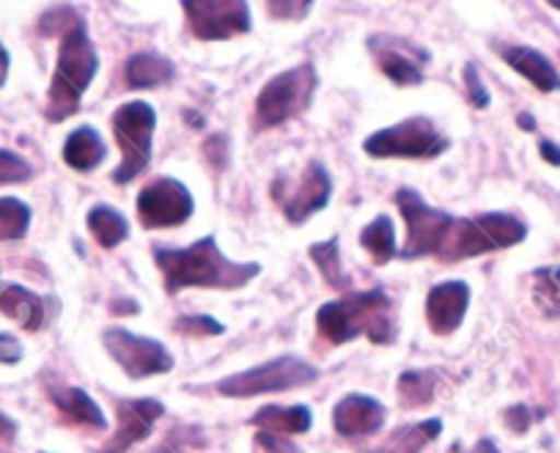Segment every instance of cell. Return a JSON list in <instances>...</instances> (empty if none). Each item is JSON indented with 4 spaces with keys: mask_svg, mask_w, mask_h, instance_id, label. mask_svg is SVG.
<instances>
[{
    "mask_svg": "<svg viewBox=\"0 0 560 453\" xmlns=\"http://www.w3.org/2000/svg\"><path fill=\"white\" fill-rule=\"evenodd\" d=\"M23 355H25V349L18 338L9 336V333H0V363L14 365L23 360Z\"/></svg>",
    "mask_w": 560,
    "mask_h": 453,
    "instance_id": "obj_36",
    "label": "cell"
},
{
    "mask_svg": "<svg viewBox=\"0 0 560 453\" xmlns=\"http://www.w3.org/2000/svg\"><path fill=\"white\" fill-rule=\"evenodd\" d=\"M154 127H158V111L143 100L124 102L113 113V135H116L118 146H121L124 158L121 165L113 171L116 185H127V182L138 179L143 174V169L152 160Z\"/></svg>",
    "mask_w": 560,
    "mask_h": 453,
    "instance_id": "obj_6",
    "label": "cell"
},
{
    "mask_svg": "<svg viewBox=\"0 0 560 453\" xmlns=\"http://www.w3.org/2000/svg\"><path fill=\"white\" fill-rule=\"evenodd\" d=\"M316 380H319L316 365H311L303 358H294V355H283V358H275L269 363L256 365V369L225 376L214 385V391L229 398H250L258 393L294 391V387H305Z\"/></svg>",
    "mask_w": 560,
    "mask_h": 453,
    "instance_id": "obj_8",
    "label": "cell"
},
{
    "mask_svg": "<svg viewBox=\"0 0 560 453\" xmlns=\"http://www.w3.org/2000/svg\"><path fill=\"white\" fill-rule=\"evenodd\" d=\"M434 371H404L398 376V398L404 407H427L434 402Z\"/></svg>",
    "mask_w": 560,
    "mask_h": 453,
    "instance_id": "obj_29",
    "label": "cell"
},
{
    "mask_svg": "<svg viewBox=\"0 0 560 453\" xmlns=\"http://www.w3.org/2000/svg\"><path fill=\"white\" fill-rule=\"evenodd\" d=\"M396 207L407 223V245L401 247V258L443 256L445 242L454 229V214L429 207L423 196L409 187L396 193Z\"/></svg>",
    "mask_w": 560,
    "mask_h": 453,
    "instance_id": "obj_9",
    "label": "cell"
},
{
    "mask_svg": "<svg viewBox=\"0 0 560 453\" xmlns=\"http://www.w3.org/2000/svg\"><path fill=\"white\" fill-rule=\"evenodd\" d=\"M174 330L182 333V336L209 338V336H223L225 327L220 325L214 316H179V320L174 322Z\"/></svg>",
    "mask_w": 560,
    "mask_h": 453,
    "instance_id": "obj_33",
    "label": "cell"
},
{
    "mask_svg": "<svg viewBox=\"0 0 560 453\" xmlns=\"http://www.w3.org/2000/svg\"><path fill=\"white\" fill-rule=\"evenodd\" d=\"M316 89H319V74L311 61L275 74L256 100V127H278L303 116L314 102Z\"/></svg>",
    "mask_w": 560,
    "mask_h": 453,
    "instance_id": "obj_5",
    "label": "cell"
},
{
    "mask_svg": "<svg viewBox=\"0 0 560 453\" xmlns=\"http://www.w3.org/2000/svg\"><path fill=\"white\" fill-rule=\"evenodd\" d=\"M533 302L544 320H560V267L533 272Z\"/></svg>",
    "mask_w": 560,
    "mask_h": 453,
    "instance_id": "obj_26",
    "label": "cell"
},
{
    "mask_svg": "<svg viewBox=\"0 0 560 453\" xmlns=\"http://www.w3.org/2000/svg\"><path fill=\"white\" fill-rule=\"evenodd\" d=\"M316 327L330 344H349L360 336L374 344H390L396 336L393 302L382 289L343 294L316 311Z\"/></svg>",
    "mask_w": 560,
    "mask_h": 453,
    "instance_id": "obj_2",
    "label": "cell"
},
{
    "mask_svg": "<svg viewBox=\"0 0 560 453\" xmlns=\"http://www.w3.org/2000/svg\"><path fill=\"white\" fill-rule=\"evenodd\" d=\"M538 151H541V158L547 160L549 165H560V149L552 140H541V143H538Z\"/></svg>",
    "mask_w": 560,
    "mask_h": 453,
    "instance_id": "obj_39",
    "label": "cell"
},
{
    "mask_svg": "<svg viewBox=\"0 0 560 453\" xmlns=\"http://www.w3.org/2000/svg\"><path fill=\"white\" fill-rule=\"evenodd\" d=\"M34 176V169L18 151L0 149V185H23Z\"/></svg>",
    "mask_w": 560,
    "mask_h": 453,
    "instance_id": "obj_32",
    "label": "cell"
},
{
    "mask_svg": "<svg viewBox=\"0 0 560 453\" xmlns=\"http://www.w3.org/2000/svg\"><path fill=\"white\" fill-rule=\"evenodd\" d=\"M516 124H520L522 129H527V132H533V129H536V118H533L530 113H522V116L516 118Z\"/></svg>",
    "mask_w": 560,
    "mask_h": 453,
    "instance_id": "obj_44",
    "label": "cell"
},
{
    "mask_svg": "<svg viewBox=\"0 0 560 453\" xmlns=\"http://www.w3.org/2000/svg\"><path fill=\"white\" fill-rule=\"evenodd\" d=\"M443 431V420L440 418H429L420 420V423L412 426H401V429L390 431L385 442L380 448H374L371 453H420L429 442H434Z\"/></svg>",
    "mask_w": 560,
    "mask_h": 453,
    "instance_id": "obj_23",
    "label": "cell"
},
{
    "mask_svg": "<svg viewBox=\"0 0 560 453\" xmlns=\"http://www.w3.org/2000/svg\"><path fill=\"white\" fill-rule=\"evenodd\" d=\"M31 229V207L20 198H0V240H23Z\"/></svg>",
    "mask_w": 560,
    "mask_h": 453,
    "instance_id": "obj_30",
    "label": "cell"
},
{
    "mask_svg": "<svg viewBox=\"0 0 560 453\" xmlns=\"http://www.w3.org/2000/svg\"><path fill=\"white\" fill-rule=\"evenodd\" d=\"M503 420H505V426L514 431V434H525L533 423V413L527 407H511V409H505Z\"/></svg>",
    "mask_w": 560,
    "mask_h": 453,
    "instance_id": "obj_38",
    "label": "cell"
},
{
    "mask_svg": "<svg viewBox=\"0 0 560 453\" xmlns=\"http://www.w3.org/2000/svg\"><path fill=\"white\" fill-rule=\"evenodd\" d=\"M176 74V67L168 58L158 53H138L127 61V85L129 89H160L171 83Z\"/></svg>",
    "mask_w": 560,
    "mask_h": 453,
    "instance_id": "obj_24",
    "label": "cell"
},
{
    "mask_svg": "<svg viewBox=\"0 0 560 453\" xmlns=\"http://www.w3.org/2000/svg\"><path fill=\"white\" fill-rule=\"evenodd\" d=\"M154 264L163 272L165 291L176 294L182 289H225L234 291L258 278L261 267L256 262H231L223 256L214 236L192 242L190 247H154Z\"/></svg>",
    "mask_w": 560,
    "mask_h": 453,
    "instance_id": "obj_1",
    "label": "cell"
},
{
    "mask_svg": "<svg viewBox=\"0 0 560 453\" xmlns=\"http://www.w3.org/2000/svg\"><path fill=\"white\" fill-rule=\"evenodd\" d=\"M116 415L118 426L102 453H127L140 440H147L154 423L165 415V407L158 398H129V402H116Z\"/></svg>",
    "mask_w": 560,
    "mask_h": 453,
    "instance_id": "obj_14",
    "label": "cell"
},
{
    "mask_svg": "<svg viewBox=\"0 0 560 453\" xmlns=\"http://www.w3.org/2000/svg\"><path fill=\"white\" fill-rule=\"evenodd\" d=\"M465 85H467V96H470V105L476 107H487L489 105V89L483 85L481 72H478L476 63H467L465 67Z\"/></svg>",
    "mask_w": 560,
    "mask_h": 453,
    "instance_id": "obj_34",
    "label": "cell"
},
{
    "mask_svg": "<svg viewBox=\"0 0 560 453\" xmlns=\"http://www.w3.org/2000/svg\"><path fill=\"white\" fill-rule=\"evenodd\" d=\"M110 311H113V314H138V302H132V300H129L127 302V305H118V302H113V305H110Z\"/></svg>",
    "mask_w": 560,
    "mask_h": 453,
    "instance_id": "obj_42",
    "label": "cell"
},
{
    "mask_svg": "<svg viewBox=\"0 0 560 453\" xmlns=\"http://www.w3.org/2000/svg\"><path fill=\"white\" fill-rule=\"evenodd\" d=\"M503 58L514 72H520L522 78L530 80V83L536 85L538 91H544V94L560 91V72L552 67V61H549L544 53L533 50V47L516 45V47H505Z\"/></svg>",
    "mask_w": 560,
    "mask_h": 453,
    "instance_id": "obj_19",
    "label": "cell"
},
{
    "mask_svg": "<svg viewBox=\"0 0 560 453\" xmlns=\"http://www.w3.org/2000/svg\"><path fill=\"white\" fill-rule=\"evenodd\" d=\"M100 72V56L94 42L89 39L85 20L61 36L56 72H52L50 91H47V121L58 124L80 111V100L94 83Z\"/></svg>",
    "mask_w": 560,
    "mask_h": 453,
    "instance_id": "obj_3",
    "label": "cell"
},
{
    "mask_svg": "<svg viewBox=\"0 0 560 453\" xmlns=\"http://www.w3.org/2000/svg\"><path fill=\"white\" fill-rule=\"evenodd\" d=\"M203 151H207L209 163L218 165V169H223L225 158H229V138H225V135H212V138L203 143Z\"/></svg>",
    "mask_w": 560,
    "mask_h": 453,
    "instance_id": "obj_37",
    "label": "cell"
},
{
    "mask_svg": "<svg viewBox=\"0 0 560 453\" xmlns=\"http://www.w3.org/2000/svg\"><path fill=\"white\" fill-rule=\"evenodd\" d=\"M0 311L28 333H39L47 325V320H50L45 297L18 283L3 286V291H0Z\"/></svg>",
    "mask_w": 560,
    "mask_h": 453,
    "instance_id": "obj_18",
    "label": "cell"
},
{
    "mask_svg": "<svg viewBox=\"0 0 560 453\" xmlns=\"http://www.w3.org/2000/svg\"><path fill=\"white\" fill-rule=\"evenodd\" d=\"M250 423L256 426L264 434H305L314 426V415L305 404H298V407H275V404H267V407L258 409L250 418Z\"/></svg>",
    "mask_w": 560,
    "mask_h": 453,
    "instance_id": "obj_20",
    "label": "cell"
},
{
    "mask_svg": "<svg viewBox=\"0 0 560 453\" xmlns=\"http://www.w3.org/2000/svg\"><path fill=\"white\" fill-rule=\"evenodd\" d=\"M360 245L371 253L374 264H387L396 256V229L387 214H380L371 225H365L360 234Z\"/></svg>",
    "mask_w": 560,
    "mask_h": 453,
    "instance_id": "obj_28",
    "label": "cell"
},
{
    "mask_svg": "<svg viewBox=\"0 0 560 453\" xmlns=\"http://www.w3.org/2000/svg\"><path fill=\"white\" fill-rule=\"evenodd\" d=\"M330 196L332 179L325 165L316 163V160L305 169V174L298 182H292V176L287 174L275 176L272 182L275 204H278L283 218L292 225H303L305 220L322 212L330 204Z\"/></svg>",
    "mask_w": 560,
    "mask_h": 453,
    "instance_id": "obj_10",
    "label": "cell"
},
{
    "mask_svg": "<svg viewBox=\"0 0 560 453\" xmlns=\"http://www.w3.org/2000/svg\"><path fill=\"white\" fill-rule=\"evenodd\" d=\"M470 453H500V451L492 440H481V442H476V448H472Z\"/></svg>",
    "mask_w": 560,
    "mask_h": 453,
    "instance_id": "obj_43",
    "label": "cell"
},
{
    "mask_svg": "<svg viewBox=\"0 0 560 453\" xmlns=\"http://www.w3.org/2000/svg\"><path fill=\"white\" fill-rule=\"evenodd\" d=\"M91 236L96 240L100 247H118L129 236V220L118 212L116 207H107V204H96L91 207L89 218H85Z\"/></svg>",
    "mask_w": 560,
    "mask_h": 453,
    "instance_id": "obj_25",
    "label": "cell"
},
{
    "mask_svg": "<svg viewBox=\"0 0 560 453\" xmlns=\"http://www.w3.org/2000/svg\"><path fill=\"white\" fill-rule=\"evenodd\" d=\"M448 135L440 132L432 118L412 116L365 138L363 151L376 160H434L443 151H448Z\"/></svg>",
    "mask_w": 560,
    "mask_h": 453,
    "instance_id": "obj_7",
    "label": "cell"
},
{
    "mask_svg": "<svg viewBox=\"0 0 560 453\" xmlns=\"http://www.w3.org/2000/svg\"><path fill=\"white\" fill-rule=\"evenodd\" d=\"M525 236L527 225L516 214L509 212H483L478 218H456L440 258L443 262H459V258L505 251V247L525 242Z\"/></svg>",
    "mask_w": 560,
    "mask_h": 453,
    "instance_id": "obj_4",
    "label": "cell"
},
{
    "mask_svg": "<svg viewBox=\"0 0 560 453\" xmlns=\"http://www.w3.org/2000/svg\"><path fill=\"white\" fill-rule=\"evenodd\" d=\"M83 14L74 12L72 7H58V9H50L47 14H42L39 20V34L45 36H63L67 31H72L74 25L83 23Z\"/></svg>",
    "mask_w": 560,
    "mask_h": 453,
    "instance_id": "obj_31",
    "label": "cell"
},
{
    "mask_svg": "<svg viewBox=\"0 0 560 453\" xmlns=\"http://www.w3.org/2000/svg\"><path fill=\"white\" fill-rule=\"evenodd\" d=\"M371 53H374L376 63L385 72V78H390L396 85H420L423 83V72H420V63L415 58H409L407 42L387 39V36H374L369 39Z\"/></svg>",
    "mask_w": 560,
    "mask_h": 453,
    "instance_id": "obj_17",
    "label": "cell"
},
{
    "mask_svg": "<svg viewBox=\"0 0 560 453\" xmlns=\"http://www.w3.org/2000/svg\"><path fill=\"white\" fill-rule=\"evenodd\" d=\"M338 245H341V240L338 236H330L327 242H316V245H311V258H314V264L319 267L322 278L327 280V286L330 289H347L349 286V275L347 269H343V262H341V251H338Z\"/></svg>",
    "mask_w": 560,
    "mask_h": 453,
    "instance_id": "obj_27",
    "label": "cell"
},
{
    "mask_svg": "<svg viewBox=\"0 0 560 453\" xmlns=\"http://www.w3.org/2000/svg\"><path fill=\"white\" fill-rule=\"evenodd\" d=\"M18 434V423L7 413H0V440H12Z\"/></svg>",
    "mask_w": 560,
    "mask_h": 453,
    "instance_id": "obj_40",
    "label": "cell"
},
{
    "mask_svg": "<svg viewBox=\"0 0 560 453\" xmlns=\"http://www.w3.org/2000/svg\"><path fill=\"white\" fill-rule=\"evenodd\" d=\"M9 67H12V56H9L7 47L0 45V85L7 83V78H9Z\"/></svg>",
    "mask_w": 560,
    "mask_h": 453,
    "instance_id": "obj_41",
    "label": "cell"
},
{
    "mask_svg": "<svg viewBox=\"0 0 560 453\" xmlns=\"http://www.w3.org/2000/svg\"><path fill=\"white\" fill-rule=\"evenodd\" d=\"M387 409L374 396L349 393L332 409V426L341 437H365L376 434L385 426Z\"/></svg>",
    "mask_w": 560,
    "mask_h": 453,
    "instance_id": "obj_16",
    "label": "cell"
},
{
    "mask_svg": "<svg viewBox=\"0 0 560 453\" xmlns=\"http://www.w3.org/2000/svg\"><path fill=\"white\" fill-rule=\"evenodd\" d=\"M256 448H261L264 453H300L294 442H289L287 437H275V434H264L258 431L256 434Z\"/></svg>",
    "mask_w": 560,
    "mask_h": 453,
    "instance_id": "obj_35",
    "label": "cell"
},
{
    "mask_svg": "<svg viewBox=\"0 0 560 453\" xmlns=\"http://www.w3.org/2000/svg\"><path fill=\"white\" fill-rule=\"evenodd\" d=\"M196 212L190 190L179 179L158 176L138 196V220L143 229H174Z\"/></svg>",
    "mask_w": 560,
    "mask_h": 453,
    "instance_id": "obj_12",
    "label": "cell"
},
{
    "mask_svg": "<svg viewBox=\"0 0 560 453\" xmlns=\"http://www.w3.org/2000/svg\"><path fill=\"white\" fill-rule=\"evenodd\" d=\"M50 402L56 404L58 413L67 415L72 423L91 426V429H107L105 413L100 409V404L83 391V387H50Z\"/></svg>",
    "mask_w": 560,
    "mask_h": 453,
    "instance_id": "obj_21",
    "label": "cell"
},
{
    "mask_svg": "<svg viewBox=\"0 0 560 453\" xmlns=\"http://www.w3.org/2000/svg\"><path fill=\"white\" fill-rule=\"evenodd\" d=\"M470 309V286L465 280L438 283L427 297V320L434 336H451L465 322Z\"/></svg>",
    "mask_w": 560,
    "mask_h": 453,
    "instance_id": "obj_15",
    "label": "cell"
},
{
    "mask_svg": "<svg viewBox=\"0 0 560 453\" xmlns=\"http://www.w3.org/2000/svg\"><path fill=\"white\" fill-rule=\"evenodd\" d=\"M552 7H555V9H560V3H552Z\"/></svg>",
    "mask_w": 560,
    "mask_h": 453,
    "instance_id": "obj_45",
    "label": "cell"
},
{
    "mask_svg": "<svg viewBox=\"0 0 560 453\" xmlns=\"http://www.w3.org/2000/svg\"><path fill=\"white\" fill-rule=\"evenodd\" d=\"M182 9L192 36L203 42L231 39V36L250 34L253 28L250 7L245 0H185Z\"/></svg>",
    "mask_w": 560,
    "mask_h": 453,
    "instance_id": "obj_13",
    "label": "cell"
},
{
    "mask_svg": "<svg viewBox=\"0 0 560 453\" xmlns=\"http://www.w3.org/2000/svg\"><path fill=\"white\" fill-rule=\"evenodd\" d=\"M107 149L102 135L94 127L83 124L74 132H69L67 143H63V163L74 171H94L100 169L105 160Z\"/></svg>",
    "mask_w": 560,
    "mask_h": 453,
    "instance_id": "obj_22",
    "label": "cell"
},
{
    "mask_svg": "<svg viewBox=\"0 0 560 453\" xmlns=\"http://www.w3.org/2000/svg\"><path fill=\"white\" fill-rule=\"evenodd\" d=\"M105 349L129 380L168 374L174 369V355L163 347V341L147 336H135L124 327L105 330Z\"/></svg>",
    "mask_w": 560,
    "mask_h": 453,
    "instance_id": "obj_11",
    "label": "cell"
}]
</instances>
